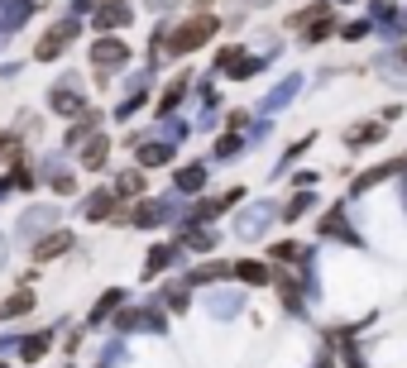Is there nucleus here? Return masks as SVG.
Masks as SVG:
<instances>
[{
	"label": "nucleus",
	"mask_w": 407,
	"mask_h": 368,
	"mask_svg": "<svg viewBox=\"0 0 407 368\" xmlns=\"http://www.w3.org/2000/svg\"><path fill=\"white\" fill-rule=\"evenodd\" d=\"M43 345H48V335H34V340L24 345V359H39V354H43Z\"/></svg>",
	"instance_id": "nucleus-9"
},
{
	"label": "nucleus",
	"mask_w": 407,
	"mask_h": 368,
	"mask_svg": "<svg viewBox=\"0 0 407 368\" xmlns=\"http://www.w3.org/2000/svg\"><path fill=\"white\" fill-rule=\"evenodd\" d=\"M53 105H58V110H77V96H67V91H58V96H53Z\"/></svg>",
	"instance_id": "nucleus-11"
},
{
	"label": "nucleus",
	"mask_w": 407,
	"mask_h": 368,
	"mask_svg": "<svg viewBox=\"0 0 407 368\" xmlns=\"http://www.w3.org/2000/svg\"><path fill=\"white\" fill-rule=\"evenodd\" d=\"M87 215H92V220H105V215H115V206H110V196H92V206H87Z\"/></svg>",
	"instance_id": "nucleus-5"
},
{
	"label": "nucleus",
	"mask_w": 407,
	"mask_h": 368,
	"mask_svg": "<svg viewBox=\"0 0 407 368\" xmlns=\"http://www.w3.org/2000/svg\"><path fill=\"white\" fill-rule=\"evenodd\" d=\"M19 311H29V292H19V296H10V301L0 306V321H5V316H19Z\"/></svg>",
	"instance_id": "nucleus-7"
},
{
	"label": "nucleus",
	"mask_w": 407,
	"mask_h": 368,
	"mask_svg": "<svg viewBox=\"0 0 407 368\" xmlns=\"http://www.w3.org/2000/svg\"><path fill=\"white\" fill-rule=\"evenodd\" d=\"M139 158H144V163H149V168H154V163H163V158H168V149H144V153H139Z\"/></svg>",
	"instance_id": "nucleus-10"
},
{
	"label": "nucleus",
	"mask_w": 407,
	"mask_h": 368,
	"mask_svg": "<svg viewBox=\"0 0 407 368\" xmlns=\"http://www.w3.org/2000/svg\"><path fill=\"white\" fill-rule=\"evenodd\" d=\"M92 63H96V67H120V63H125V43H120V39H101V43L92 48Z\"/></svg>",
	"instance_id": "nucleus-2"
},
{
	"label": "nucleus",
	"mask_w": 407,
	"mask_h": 368,
	"mask_svg": "<svg viewBox=\"0 0 407 368\" xmlns=\"http://www.w3.org/2000/svg\"><path fill=\"white\" fill-rule=\"evenodd\" d=\"M67 244H72V235H53V239H43V244H39V259H53V254H67Z\"/></svg>",
	"instance_id": "nucleus-4"
},
{
	"label": "nucleus",
	"mask_w": 407,
	"mask_h": 368,
	"mask_svg": "<svg viewBox=\"0 0 407 368\" xmlns=\"http://www.w3.org/2000/svg\"><path fill=\"white\" fill-rule=\"evenodd\" d=\"M139 186H144V182H139L134 173H125V177H120V191H125V196H129V191H139Z\"/></svg>",
	"instance_id": "nucleus-13"
},
{
	"label": "nucleus",
	"mask_w": 407,
	"mask_h": 368,
	"mask_svg": "<svg viewBox=\"0 0 407 368\" xmlns=\"http://www.w3.org/2000/svg\"><path fill=\"white\" fill-rule=\"evenodd\" d=\"M101 158H105V139H96V144L87 149V168H101Z\"/></svg>",
	"instance_id": "nucleus-8"
},
{
	"label": "nucleus",
	"mask_w": 407,
	"mask_h": 368,
	"mask_svg": "<svg viewBox=\"0 0 407 368\" xmlns=\"http://www.w3.org/2000/svg\"><path fill=\"white\" fill-rule=\"evenodd\" d=\"M163 263H168V249H154V254H149V273H154V268H163Z\"/></svg>",
	"instance_id": "nucleus-14"
},
{
	"label": "nucleus",
	"mask_w": 407,
	"mask_h": 368,
	"mask_svg": "<svg viewBox=\"0 0 407 368\" xmlns=\"http://www.w3.org/2000/svg\"><path fill=\"white\" fill-rule=\"evenodd\" d=\"M178 182H182V186H202V168H187V173H182Z\"/></svg>",
	"instance_id": "nucleus-12"
},
{
	"label": "nucleus",
	"mask_w": 407,
	"mask_h": 368,
	"mask_svg": "<svg viewBox=\"0 0 407 368\" xmlns=\"http://www.w3.org/2000/svg\"><path fill=\"white\" fill-rule=\"evenodd\" d=\"M72 34H77V24H58V29L39 43V58H58V53H63V43H67Z\"/></svg>",
	"instance_id": "nucleus-3"
},
{
	"label": "nucleus",
	"mask_w": 407,
	"mask_h": 368,
	"mask_svg": "<svg viewBox=\"0 0 407 368\" xmlns=\"http://www.w3.org/2000/svg\"><path fill=\"white\" fill-rule=\"evenodd\" d=\"M211 34H216V14H197V19H187V24L173 34V53H192V48H202Z\"/></svg>",
	"instance_id": "nucleus-1"
},
{
	"label": "nucleus",
	"mask_w": 407,
	"mask_h": 368,
	"mask_svg": "<svg viewBox=\"0 0 407 368\" xmlns=\"http://www.w3.org/2000/svg\"><path fill=\"white\" fill-rule=\"evenodd\" d=\"M235 273L244 277V282H269V268H264V263H240Z\"/></svg>",
	"instance_id": "nucleus-6"
}]
</instances>
